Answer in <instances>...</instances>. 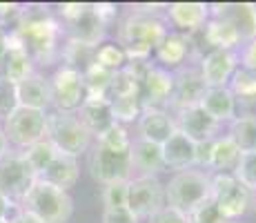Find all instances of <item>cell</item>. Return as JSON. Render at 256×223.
Masks as SVG:
<instances>
[{
  "label": "cell",
  "mask_w": 256,
  "mask_h": 223,
  "mask_svg": "<svg viewBox=\"0 0 256 223\" xmlns=\"http://www.w3.org/2000/svg\"><path fill=\"white\" fill-rule=\"evenodd\" d=\"M254 116H256V112H254Z\"/></svg>",
  "instance_id": "obj_51"
},
{
  "label": "cell",
  "mask_w": 256,
  "mask_h": 223,
  "mask_svg": "<svg viewBox=\"0 0 256 223\" xmlns=\"http://www.w3.org/2000/svg\"><path fill=\"white\" fill-rule=\"evenodd\" d=\"M205 45L210 49H223V52H238V47L243 45L238 32L223 18H212L205 23V27L200 29Z\"/></svg>",
  "instance_id": "obj_28"
},
{
  "label": "cell",
  "mask_w": 256,
  "mask_h": 223,
  "mask_svg": "<svg viewBox=\"0 0 256 223\" xmlns=\"http://www.w3.org/2000/svg\"><path fill=\"white\" fill-rule=\"evenodd\" d=\"M110 107H112V116L116 123L127 125V123H136L142 112L140 98L138 96H116L110 98Z\"/></svg>",
  "instance_id": "obj_36"
},
{
  "label": "cell",
  "mask_w": 256,
  "mask_h": 223,
  "mask_svg": "<svg viewBox=\"0 0 256 223\" xmlns=\"http://www.w3.org/2000/svg\"><path fill=\"white\" fill-rule=\"evenodd\" d=\"M12 34L34 63L49 65L52 61L60 58L65 34L58 18H54L45 7H22Z\"/></svg>",
  "instance_id": "obj_1"
},
{
  "label": "cell",
  "mask_w": 256,
  "mask_h": 223,
  "mask_svg": "<svg viewBox=\"0 0 256 223\" xmlns=\"http://www.w3.org/2000/svg\"><path fill=\"white\" fill-rule=\"evenodd\" d=\"M7 223H42V221L38 219L36 214H32V212L22 210L20 205H16V210L12 212V216L7 219Z\"/></svg>",
  "instance_id": "obj_46"
},
{
  "label": "cell",
  "mask_w": 256,
  "mask_h": 223,
  "mask_svg": "<svg viewBox=\"0 0 256 223\" xmlns=\"http://www.w3.org/2000/svg\"><path fill=\"white\" fill-rule=\"evenodd\" d=\"M196 65H198V72L205 81V87H228L234 72L238 69V54L210 49Z\"/></svg>",
  "instance_id": "obj_14"
},
{
  "label": "cell",
  "mask_w": 256,
  "mask_h": 223,
  "mask_svg": "<svg viewBox=\"0 0 256 223\" xmlns=\"http://www.w3.org/2000/svg\"><path fill=\"white\" fill-rule=\"evenodd\" d=\"M147 223H190V216H187L185 212L176 210V207L165 205V207H160L154 216H150Z\"/></svg>",
  "instance_id": "obj_42"
},
{
  "label": "cell",
  "mask_w": 256,
  "mask_h": 223,
  "mask_svg": "<svg viewBox=\"0 0 256 223\" xmlns=\"http://www.w3.org/2000/svg\"><path fill=\"white\" fill-rule=\"evenodd\" d=\"M52 87V107L56 112H78L85 103V83L78 69L60 65L49 78Z\"/></svg>",
  "instance_id": "obj_12"
},
{
  "label": "cell",
  "mask_w": 256,
  "mask_h": 223,
  "mask_svg": "<svg viewBox=\"0 0 256 223\" xmlns=\"http://www.w3.org/2000/svg\"><path fill=\"white\" fill-rule=\"evenodd\" d=\"M18 107V94H16V85L9 83L7 78L0 76V121L9 116L14 110Z\"/></svg>",
  "instance_id": "obj_41"
},
{
  "label": "cell",
  "mask_w": 256,
  "mask_h": 223,
  "mask_svg": "<svg viewBox=\"0 0 256 223\" xmlns=\"http://www.w3.org/2000/svg\"><path fill=\"white\" fill-rule=\"evenodd\" d=\"M14 210H16V205H14L12 201H9V199H4V196L0 194V219H2V221H7L9 216H12V212H14Z\"/></svg>",
  "instance_id": "obj_47"
},
{
  "label": "cell",
  "mask_w": 256,
  "mask_h": 223,
  "mask_svg": "<svg viewBox=\"0 0 256 223\" xmlns=\"http://www.w3.org/2000/svg\"><path fill=\"white\" fill-rule=\"evenodd\" d=\"M212 201L216 203L218 212L225 221H236L250 210L252 205V192L245 185H240L234 174L223 172V174H212Z\"/></svg>",
  "instance_id": "obj_8"
},
{
  "label": "cell",
  "mask_w": 256,
  "mask_h": 223,
  "mask_svg": "<svg viewBox=\"0 0 256 223\" xmlns=\"http://www.w3.org/2000/svg\"><path fill=\"white\" fill-rule=\"evenodd\" d=\"M212 18H223L238 32L240 41H256V5L254 3H216L210 5Z\"/></svg>",
  "instance_id": "obj_16"
},
{
  "label": "cell",
  "mask_w": 256,
  "mask_h": 223,
  "mask_svg": "<svg viewBox=\"0 0 256 223\" xmlns=\"http://www.w3.org/2000/svg\"><path fill=\"white\" fill-rule=\"evenodd\" d=\"M112 78L114 72L92 63L90 67L82 72V83H85V96L87 98H107L110 96V87H112ZM110 101V98H107Z\"/></svg>",
  "instance_id": "obj_32"
},
{
  "label": "cell",
  "mask_w": 256,
  "mask_h": 223,
  "mask_svg": "<svg viewBox=\"0 0 256 223\" xmlns=\"http://www.w3.org/2000/svg\"><path fill=\"white\" fill-rule=\"evenodd\" d=\"M172 81H174V85H172L170 105H167V112L172 116L187 110V107L198 105L205 89H208L196 63H187V65L176 69V72H172Z\"/></svg>",
  "instance_id": "obj_11"
},
{
  "label": "cell",
  "mask_w": 256,
  "mask_h": 223,
  "mask_svg": "<svg viewBox=\"0 0 256 223\" xmlns=\"http://www.w3.org/2000/svg\"><path fill=\"white\" fill-rule=\"evenodd\" d=\"M96 143L100 145L110 147V150H116V152H130L132 147V134L125 125L120 123H114L107 132H102L100 136H96Z\"/></svg>",
  "instance_id": "obj_37"
},
{
  "label": "cell",
  "mask_w": 256,
  "mask_h": 223,
  "mask_svg": "<svg viewBox=\"0 0 256 223\" xmlns=\"http://www.w3.org/2000/svg\"><path fill=\"white\" fill-rule=\"evenodd\" d=\"M7 150H9V143H7V136H4V132H2V125H0V156H2Z\"/></svg>",
  "instance_id": "obj_49"
},
{
  "label": "cell",
  "mask_w": 256,
  "mask_h": 223,
  "mask_svg": "<svg viewBox=\"0 0 256 223\" xmlns=\"http://www.w3.org/2000/svg\"><path fill=\"white\" fill-rule=\"evenodd\" d=\"M94 63L116 74V72H120L130 61H127L125 49H122L118 43H100L96 47V52H94Z\"/></svg>",
  "instance_id": "obj_35"
},
{
  "label": "cell",
  "mask_w": 256,
  "mask_h": 223,
  "mask_svg": "<svg viewBox=\"0 0 256 223\" xmlns=\"http://www.w3.org/2000/svg\"><path fill=\"white\" fill-rule=\"evenodd\" d=\"M94 52H96V47H90V45H82V43L65 38L62 49H60V61H62L60 65L78 69V72L82 74L94 63Z\"/></svg>",
  "instance_id": "obj_33"
},
{
  "label": "cell",
  "mask_w": 256,
  "mask_h": 223,
  "mask_svg": "<svg viewBox=\"0 0 256 223\" xmlns=\"http://www.w3.org/2000/svg\"><path fill=\"white\" fill-rule=\"evenodd\" d=\"M20 207L36 214L42 223H67L74 214V199L70 192L58 190L38 178L20 201Z\"/></svg>",
  "instance_id": "obj_5"
},
{
  "label": "cell",
  "mask_w": 256,
  "mask_h": 223,
  "mask_svg": "<svg viewBox=\"0 0 256 223\" xmlns=\"http://www.w3.org/2000/svg\"><path fill=\"white\" fill-rule=\"evenodd\" d=\"M210 21V5L205 3H170L165 5V23L178 34H196Z\"/></svg>",
  "instance_id": "obj_15"
},
{
  "label": "cell",
  "mask_w": 256,
  "mask_h": 223,
  "mask_svg": "<svg viewBox=\"0 0 256 223\" xmlns=\"http://www.w3.org/2000/svg\"><path fill=\"white\" fill-rule=\"evenodd\" d=\"M187 216H190V223H230L223 219V214L218 212V207L212 199L200 203L198 207H194Z\"/></svg>",
  "instance_id": "obj_40"
},
{
  "label": "cell",
  "mask_w": 256,
  "mask_h": 223,
  "mask_svg": "<svg viewBox=\"0 0 256 223\" xmlns=\"http://www.w3.org/2000/svg\"><path fill=\"white\" fill-rule=\"evenodd\" d=\"M198 105L203 107V112L208 114L214 123H218L220 127L230 125V123L238 116L236 98L228 87H208Z\"/></svg>",
  "instance_id": "obj_21"
},
{
  "label": "cell",
  "mask_w": 256,
  "mask_h": 223,
  "mask_svg": "<svg viewBox=\"0 0 256 223\" xmlns=\"http://www.w3.org/2000/svg\"><path fill=\"white\" fill-rule=\"evenodd\" d=\"M165 205V185L158 176H132L127 181V210L136 219H150Z\"/></svg>",
  "instance_id": "obj_9"
},
{
  "label": "cell",
  "mask_w": 256,
  "mask_h": 223,
  "mask_svg": "<svg viewBox=\"0 0 256 223\" xmlns=\"http://www.w3.org/2000/svg\"><path fill=\"white\" fill-rule=\"evenodd\" d=\"M45 123H47V112L16 107L0 125H2L9 147L22 152L45 138Z\"/></svg>",
  "instance_id": "obj_6"
},
{
  "label": "cell",
  "mask_w": 256,
  "mask_h": 223,
  "mask_svg": "<svg viewBox=\"0 0 256 223\" xmlns=\"http://www.w3.org/2000/svg\"><path fill=\"white\" fill-rule=\"evenodd\" d=\"M45 138L56 147L58 152L70 156H80L90 152L94 136L85 130L76 112H47L45 123Z\"/></svg>",
  "instance_id": "obj_3"
},
{
  "label": "cell",
  "mask_w": 256,
  "mask_h": 223,
  "mask_svg": "<svg viewBox=\"0 0 256 223\" xmlns=\"http://www.w3.org/2000/svg\"><path fill=\"white\" fill-rule=\"evenodd\" d=\"M236 54H238V67L256 72V41L243 43Z\"/></svg>",
  "instance_id": "obj_43"
},
{
  "label": "cell",
  "mask_w": 256,
  "mask_h": 223,
  "mask_svg": "<svg viewBox=\"0 0 256 223\" xmlns=\"http://www.w3.org/2000/svg\"><path fill=\"white\" fill-rule=\"evenodd\" d=\"M9 49V32H4V29H0V63H2L4 54H7Z\"/></svg>",
  "instance_id": "obj_48"
},
{
  "label": "cell",
  "mask_w": 256,
  "mask_h": 223,
  "mask_svg": "<svg viewBox=\"0 0 256 223\" xmlns=\"http://www.w3.org/2000/svg\"><path fill=\"white\" fill-rule=\"evenodd\" d=\"M167 34H170V27L165 18L130 9V14L122 18L118 27V45L125 49L127 61L147 63Z\"/></svg>",
  "instance_id": "obj_2"
},
{
  "label": "cell",
  "mask_w": 256,
  "mask_h": 223,
  "mask_svg": "<svg viewBox=\"0 0 256 223\" xmlns=\"http://www.w3.org/2000/svg\"><path fill=\"white\" fill-rule=\"evenodd\" d=\"M38 178L27 165L20 150H12L9 147L2 156H0V194L9 199L14 205H20L29 187L36 183Z\"/></svg>",
  "instance_id": "obj_7"
},
{
  "label": "cell",
  "mask_w": 256,
  "mask_h": 223,
  "mask_svg": "<svg viewBox=\"0 0 256 223\" xmlns=\"http://www.w3.org/2000/svg\"><path fill=\"white\" fill-rule=\"evenodd\" d=\"M172 72L158 67L156 63H150L145 76L140 81V105L142 110H167L170 105V96H172Z\"/></svg>",
  "instance_id": "obj_13"
},
{
  "label": "cell",
  "mask_w": 256,
  "mask_h": 223,
  "mask_svg": "<svg viewBox=\"0 0 256 223\" xmlns=\"http://www.w3.org/2000/svg\"><path fill=\"white\" fill-rule=\"evenodd\" d=\"M228 89L234 94L236 105H245V107L252 105L256 110V72L238 67L234 72Z\"/></svg>",
  "instance_id": "obj_31"
},
{
  "label": "cell",
  "mask_w": 256,
  "mask_h": 223,
  "mask_svg": "<svg viewBox=\"0 0 256 223\" xmlns=\"http://www.w3.org/2000/svg\"><path fill=\"white\" fill-rule=\"evenodd\" d=\"M18 94V107H29V110L49 112L52 107V87H49V78L42 74L34 72L16 85Z\"/></svg>",
  "instance_id": "obj_23"
},
{
  "label": "cell",
  "mask_w": 256,
  "mask_h": 223,
  "mask_svg": "<svg viewBox=\"0 0 256 223\" xmlns=\"http://www.w3.org/2000/svg\"><path fill=\"white\" fill-rule=\"evenodd\" d=\"M130 161H132V172H136L134 176H158L165 170L160 145L142 141V138H132Z\"/></svg>",
  "instance_id": "obj_22"
},
{
  "label": "cell",
  "mask_w": 256,
  "mask_h": 223,
  "mask_svg": "<svg viewBox=\"0 0 256 223\" xmlns=\"http://www.w3.org/2000/svg\"><path fill=\"white\" fill-rule=\"evenodd\" d=\"M65 38L82 45H90V47H98L102 41H105L107 34V25L100 21V16L96 14L94 5H87V9L76 18L74 23L60 25Z\"/></svg>",
  "instance_id": "obj_18"
},
{
  "label": "cell",
  "mask_w": 256,
  "mask_h": 223,
  "mask_svg": "<svg viewBox=\"0 0 256 223\" xmlns=\"http://www.w3.org/2000/svg\"><path fill=\"white\" fill-rule=\"evenodd\" d=\"M102 223H140L127 207H116V210H102Z\"/></svg>",
  "instance_id": "obj_44"
},
{
  "label": "cell",
  "mask_w": 256,
  "mask_h": 223,
  "mask_svg": "<svg viewBox=\"0 0 256 223\" xmlns=\"http://www.w3.org/2000/svg\"><path fill=\"white\" fill-rule=\"evenodd\" d=\"M176 123L167 110H142L136 121V138L163 145L167 138L174 134Z\"/></svg>",
  "instance_id": "obj_20"
},
{
  "label": "cell",
  "mask_w": 256,
  "mask_h": 223,
  "mask_svg": "<svg viewBox=\"0 0 256 223\" xmlns=\"http://www.w3.org/2000/svg\"><path fill=\"white\" fill-rule=\"evenodd\" d=\"M174 123H176V130L183 132L194 143L214 141L216 136H220V125L212 121L200 105L187 107V110L174 114Z\"/></svg>",
  "instance_id": "obj_17"
},
{
  "label": "cell",
  "mask_w": 256,
  "mask_h": 223,
  "mask_svg": "<svg viewBox=\"0 0 256 223\" xmlns=\"http://www.w3.org/2000/svg\"><path fill=\"white\" fill-rule=\"evenodd\" d=\"M212 196V174L198 167H190L183 172H174L165 185L167 205L190 214L194 207L205 203Z\"/></svg>",
  "instance_id": "obj_4"
},
{
  "label": "cell",
  "mask_w": 256,
  "mask_h": 223,
  "mask_svg": "<svg viewBox=\"0 0 256 223\" xmlns=\"http://www.w3.org/2000/svg\"><path fill=\"white\" fill-rule=\"evenodd\" d=\"M160 152H163V163L165 170H176L183 172L194 167V152H196V143L192 138H187L183 132L174 130L170 138L160 145Z\"/></svg>",
  "instance_id": "obj_24"
},
{
  "label": "cell",
  "mask_w": 256,
  "mask_h": 223,
  "mask_svg": "<svg viewBox=\"0 0 256 223\" xmlns=\"http://www.w3.org/2000/svg\"><path fill=\"white\" fill-rule=\"evenodd\" d=\"M210 158H212V141H200L196 143V152H194V167L198 170H210Z\"/></svg>",
  "instance_id": "obj_45"
},
{
  "label": "cell",
  "mask_w": 256,
  "mask_h": 223,
  "mask_svg": "<svg viewBox=\"0 0 256 223\" xmlns=\"http://www.w3.org/2000/svg\"><path fill=\"white\" fill-rule=\"evenodd\" d=\"M0 223H7V221H2V219H0Z\"/></svg>",
  "instance_id": "obj_50"
},
{
  "label": "cell",
  "mask_w": 256,
  "mask_h": 223,
  "mask_svg": "<svg viewBox=\"0 0 256 223\" xmlns=\"http://www.w3.org/2000/svg\"><path fill=\"white\" fill-rule=\"evenodd\" d=\"M90 174L96 183L107 185L112 181H130L134 176L132 172V161H130V152H116L110 147L100 145L94 141L90 147Z\"/></svg>",
  "instance_id": "obj_10"
},
{
  "label": "cell",
  "mask_w": 256,
  "mask_h": 223,
  "mask_svg": "<svg viewBox=\"0 0 256 223\" xmlns=\"http://www.w3.org/2000/svg\"><path fill=\"white\" fill-rule=\"evenodd\" d=\"M38 178H40V181H45V183H49V185L58 187V190L70 192L72 187L78 183V178H80L78 158L58 152V154L54 156V161L47 165V170L42 172Z\"/></svg>",
  "instance_id": "obj_26"
},
{
  "label": "cell",
  "mask_w": 256,
  "mask_h": 223,
  "mask_svg": "<svg viewBox=\"0 0 256 223\" xmlns=\"http://www.w3.org/2000/svg\"><path fill=\"white\" fill-rule=\"evenodd\" d=\"M232 174L240 185H245L254 194L256 192V152H243Z\"/></svg>",
  "instance_id": "obj_38"
},
{
  "label": "cell",
  "mask_w": 256,
  "mask_h": 223,
  "mask_svg": "<svg viewBox=\"0 0 256 223\" xmlns=\"http://www.w3.org/2000/svg\"><path fill=\"white\" fill-rule=\"evenodd\" d=\"M154 58L156 65L172 72V69H178L192 63V43L190 36L178 32H170L163 41L158 43V47L154 49Z\"/></svg>",
  "instance_id": "obj_19"
},
{
  "label": "cell",
  "mask_w": 256,
  "mask_h": 223,
  "mask_svg": "<svg viewBox=\"0 0 256 223\" xmlns=\"http://www.w3.org/2000/svg\"><path fill=\"white\" fill-rule=\"evenodd\" d=\"M102 205L105 210H116V207H127V181H112L102 185Z\"/></svg>",
  "instance_id": "obj_39"
},
{
  "label": "cell",
  "mask_w": 256,
  "mask_h": 223,
  "mask_svg": "<svg viewBox=\"0 0 256 223\" xmlns=\"http://www.w3.org/2000/svg\"><path fill=\"white\" fill-rule=\"evenodd\" d=\"M243 152L238 150V145L228 136V134H220L212 141V158H210V174H223L230 172L232 174L236 163Z\"/></svg>",
  "instance_id": "obj_29"
},
{
  "label": "cell",
  "mask_w": 256,
  "mask_h": 223,
  "mask_svg": "<svg viewBox=\"0 0 256 223\" xmlns=\"http://www.w3.org/2000/svg\"><path fill=\"white\" fill-rule=\"evenodd\" d=\"M56 154H58V150L52 145V143L47 141V138L38 141L36 145L27 147V150H22L24 161H27V165L32 167V172L36 174V178L47 170V165L54 161V156H56Z\"/></svg>",
  "instance_id": "obj_34"
},
{
  "label": "cell",
  "mask_w": 256,
  "mask_h": 223,
  "mask_svg": "<svg viewBox=\"0 0 256 223\" xmlns=\"http://www.w3.org/2000/svg\"><path fill=\"white\" fill-rule=\"evenodd\" d=\"M228 136L238 145L240 152H256V116L240 114L230 123Z\"/></svg>",
  "instance_id": "obj_30"
},
{
  "label": "cell",
  "mask_w": 256,
  "mask_h": 223,
  "mask_svg": "<svg viewBox=\"0 0 256 223\" xmlns=\"http://www.w3.org/2000/svg\"><path fill=\"white\" fill-rule=\"evenodd\" d=\"M76 116L80 118L85 130L90 132L94 138L100 136L102 132H107L116 123L114 116H112V107H110L107 98H85V103L78 107Z\"/></svg>",
  "instance_id": "obj_27"
},
{
  "label": "cell",
  "mask_w": 256,
  "mask_h": 223,
  "mask_svg": "<svg viewBox=\"0 0 256 223\" xmlns=\"http://www.w3.org/2000/svg\"><path fill=\"white\" fill-rule=\"evenodd\" d=\"M232 223H236V221H232Z\"/></svg>",
  "instance_id": "obj_52"
},
{
  "label": "cell",
  "mask_w": 256,
  "mask_h": 223,
  "mask_svg": "<svg viewBox=\"0 0 256 223\" xmlns=\"http://www.w3.org/2000/svg\"><path fill=\"white\" fill-rule=\"evenodd\" d=\"M34 72H36V69H34L32 56L24 52L20 47V43L16 41V36L9 32V49H7V54H4L2 63H0V76L7 78L14 85H18V83L24 81L27 76H32Z\"/></svg>",
  "instance_id": "obj_25"
}]
</instances>
